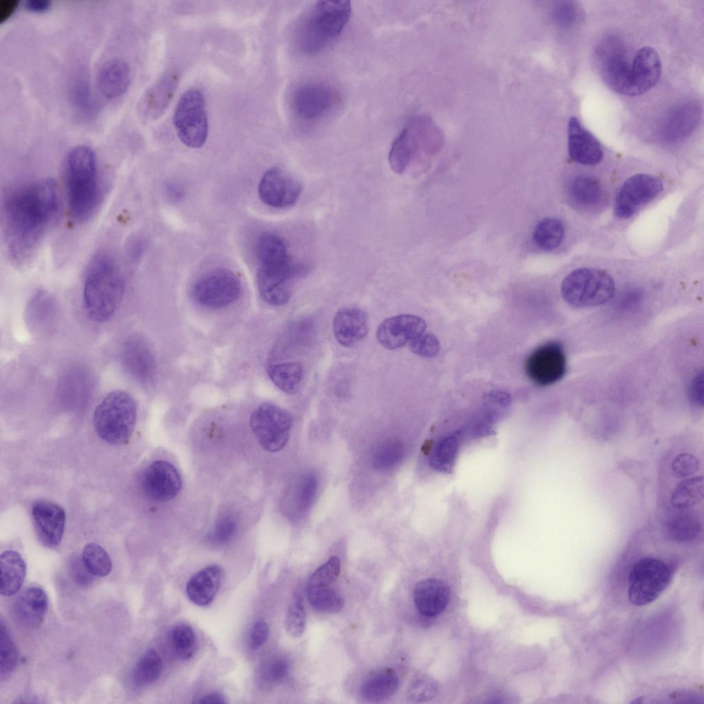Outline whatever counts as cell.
<instances>
[{
	"mask_svg": "<svg viewBox=\"0 0 704 704\" xmlns=\"http://www.w3.org/2000/svg\"><path fill=\"white\" fill-rule=\"evenodd\" d=\"M120 359L126 373L137 382L148 386L156 375V362L153 353L144 339L135 336L122 345Z\"/></svg>",
	"mask_w": 704,
	"mask_h": 704,
	"instance_id": "obj_17",
	"label": "cell"
},
{
	"mask_svg": "<svg viewBox=\"0 0 704 704\" xmlns=\"http://www.w3.org/2000/svg\"><path fill=\"white\" fill-rule=\"evenodd\" d=\"M32 515L40 542L47 548L60 543L65 525V512L60 505L47 500H38L32 508Z\"/></svg>",
	"mask_w": 704,
	"mask_h": 704,
	"instance_id": "obj_20",
	"label": "cell"
},
{
	"mask_svg": "<svg viewBox=\"0 0 704 704\" xmlns=\"http://www.w3.org/2000/svg\"><path fill=\"white\" fill-rule=\"evenodd\" d=\"M1 582L0 593L11 596L21 588L26 575V564L21 556L15 551H6L0 557Z\"/></svg>",
	"mask_w": 704,
	"mask_h": 704,
	"instance_id": "obj_31",
	"label": "cell"
},
{
	"mask_svg": "<svg viewBox=\"0 0 704 704\" xmlns=\"http://www.w3.org/2000/svg\"><path fill=\"white\" fill-rule=\"evenodd\" d=\"M56 182L42 179L21 186L5 199L2 230L5 249L16 267L28 265L54 226L59 212Z\"/></svg>",
	"mask_w": 704,
	"mask_h": 704,
	"instance_id": "obj_1",
	"label": "cell"
},
{
	"mask_svg": "<svg viewBox=\"0 0 704 704\" xmlns=\"http://www.w3.org/2000/svg\"><path fill=\"white\" fill-rule=\"evenodd\" d=\"M268 636L269 628L267 623L263 619L256 621L250 632V639L252 648L256 649L262 646L266 642Z\"/></svg>",
	"mask_w": 704,
	"mask_h": 704,
	"instance_id": "obj_57",
	"label": "cell"
},
{
	"mask_svg": "<svg viewBox=\"0 0 704 704\" xmlns=\"http://www.w3.org/2000/svg\"><path fill=\"white\" fill-rule=\"evenodd\" d=\"M65 181L72 219L78 223L87 221L95 212L100 196L97 158L91 147L78 145L69 151Z\"/></svg>",
	"mask_w": 704,
	"mask_h": 704,
	"instance_id": "obj_3",
	"label": "cell"
},
{
	"mask_svg": "<svg viewBox=\"0 0 704 704\" xmlns=\"http://www.w3.org/2000/svg\"><path fill=\"white\" fill-rule=\"evenodd\" d=\"M47 607L48 598L45 591L38 586H30L16 598L12 612L19 624L33 628L42 623Z\"/></svg>",
	"mask_w": 704,
	"mask_h": 704,
	"instance_id": "obj_26",
	"label": "cell"
},
{
	"mask_svg": "<svg viewBox=\"0 0 704 704\" xmlns=\"http://www.w3.org/2000/svg\"><path fill=\"white\" fill-rule=\"evenodd\" d=\"M0 674L3 677L14 670L18 661L16 647L3 621L0 624Z\"/></svg>",
	"mask_w": 704,
	"mask_h": 704,
	"instance_id": "obj_47",
	"label": "cell"
},
{
	"mask_svg": "<svg viewBox=\"0 0 704 704\" xmlns=\"http://www.w3.org/2000/svg\"><path fill=\"white\" fill-rule=\"evenodd\" d=\"M179 76L170 72L162 76L142 96L138 103V113L144 121H153L166 111L179 83Z\"/></svg>",
	"mask_w": 704,
	"mask_h": 704,
	"instance_id": "obj_21",
	"label": "cell"
},
{
	"mask_svg": "<svg viewBox=\"0 0 704 704\" xmlns=\"http://www.w3.org/2000/svg\"><path fill=\"white\" fill-rule=\"evenodd\" d=\"M18 3L17 0L0 1V23L6 21L12 14Z\"/></svg>",
	"mask_w": 704,
	"mask_h": 704,
	"instance_id": "obj_62",
	"label": "cell"
},
{
	"mask_svg": "<svg viewBox=\"0 0 704 704\" xmlns=\"http://www.w3.org/2000/svg\"><path fill=\"white\" fill-rule=\"evenodd\" d=\"M182 480L176 468L169 462L158 460L144 472L142 487L144 494L157 502H166L179 494Z\"/></svg>",
	"mask_w": 704,
	"mask_h": 704,
	"instance_id": "obj_18",
	"label": "cell"
},
{
	"mask_svg": "<svg viewBox=\"0 0 704 704\" xmlns=\"http://www.w3.org/2000/svg\"><path fill=\"white\" fill-rule=\"evenodd\" d=\"M162 659L154 649L146 650L137 661L132 672V681L136 688L147 686L160 676Z\"/></svg>",
	"mask_w": 704,
	"mask_h": 704,
	"instance_id": "obj_38",
	"label": "cell"
},
{
	"mask_svg": "<svg viewBox=\"0 0 704 704\" xmlns=\"http://www.w3.org/2000/svg\"><path fill=\"white\" fill-rule=\"evenodd\" d=\"M704 395L703 372H698L692 379L688 388V396L690 401L695 405L702 406Z\"/></svg>",
	"mask_w": 704,
	"mask_h": 704,
	"instance_id": "obj_59",
	"label": "cell"
},
{
	"mask_svg": "<svg viewBox=\"0 0 704 704\" xmlns=\"http://www.w3.org/2000/svg\"><path fill=\"white\" fill-rule=\"evenodd\" d=\"M663 188L658 177L646 173L634 175L625 181L615 201V215L621 219L630 218L641 205L654 198Z\"/></svg>",
	"mask_w": 704,
	"mask_h": 704,
	"instance_id": "obj_15",
	"label": "cell"
},
{
	"mask_svg": "<svg viewBox=\"0 0 704 704\" xmlns=\"http://www.w3.org/2000/svg\"><path fill=\"white\" fill-rule=\"evenodd\" d=\"M458 450V441L454 437H448L440 440L434 446L430 457L432 468L441 472H448L452 469Z\"/></svg>",
	"mask_w": 704,
	"mask_h": 704,
	"instance_id": "obj_44",
	"label": "cell"
},
{
	"mask_svg": "<svg viewBox=\"0 0 704 704\" xmlns=\"http://www.w3.org/2000/svg\"><path fill=\"white\" fill-rule=\"evenodd\" d=\"M318 489V481L313 474L300 476L293 485L289 496L292 513L301 516L310 508Z\"/></svg>",
	"mask_w": 704,
	"mask_h": 704,
	"instance_id": "obj_35",
	"label": "cell"
},
{
	"mask_svg": "<svg viewBox=\"0 0 704 704\" xmlns=\"http://www.w3.org/2000/svg\"><path fill=\"white\" fill-rule=\"evenodd\" d=\"M449 597V586L437 579H427L418 582L413 593L417 610L427 617L435 616L443 610Z\"/></svg>",
	"mask_w": 704,
	"mask_h": 704,
	"instance_id": "obj_27",
	"label": "cell"
},
{
	"mask_svg": "<svg viewBox=\"0 0 704 704\" xmlns=\"http://www.w3.org/2000/svg\"><path fill=\"white\" fill-rule=\"evenodd\" d=\"M597 56L604 83L615 92L633 96L630 64L622 41L617 37L605 38L599 45Z\"/></svg>",
	"mask_w": 704,
	"mask_h": 704,
	"instance_id": "obj_13",
	"label": "cell"
},
{
	"mask_svg": "<svg viewBox=\"0 0 704 704\" xmlns=\"http://www.w3.org/2000/svg\"><path fill=\"white\" fill-rule=\"evenodd\" d=\"M255 252L259 265L284 263L291 259L283 240L276 234L268 232L258 238Z\"/></svg>",
	"mask_w": 704,
	"mask_h": 704,
	"instance_id": "obj_36",
	"label": "cell"
},
{
	"mask_svg": "<svg viewBox=\"0 0 704 704\" xmlns=\"http://www.w3.org/2000/svg\"><path fill=\"white\" fill-rule=\"evenodd\" d=\"M302 190L301 184L280 168L267 170L258 184V196L265 205L276 208L293 206Z\"/></svg>",
	"mask_w": 704,
	"mask_h": 704,
	"instance_id": "obj_16",
	"label": "cell"
},
{
	"mask_svg": "<svg viewBox=\"0 0 704 704\" xmlns=\"http://www.w3.org/2000/svg\"><path fill=\"white\" fill-rule=\"evenodd\" d=\"M552 16L554 21L559 26L568 28L577 21L578 8L574 1H558L553 7Z\"/></svg>",
	"mask_w": 704,
	"mask_h": 704,
	"instance_id": "obj_54",
	"label": "cell"
},
{
	"mask_svg": "<svg viewBox=\"0 0 704 704\" xmlns=\"http://www.w3.org/2000/svg\"><path fill=\"white\" fill-rule=\"evenodd\" d=\"M564 235L563 223L557 218L547 217L536 225L532 233V239L540 249L551 251L560 245Z\"/></svg>",
	"mask_w": 704,
	"mask_h": 704,
	"instance_id": "obj_37",
	"label": "cell"
},
{
	"mask_svg": "<svg viewBox=\"0 0 704 704\" xmlns=\"http://www.w3.org/2000/svg\"><path fill=\"white\" fill-rule=\"evenodd\" d=\"M702 476L687 478L674 488L671 496L672 505L678 509H687L697 505L703 499Z\"/></svg>",
	"mask_w": 704,
	"mask_h": 704,
	"instance_id": "obj_40",
	"label": "cell"
},
{
	"mask_svg": "<svg viewBox=\"0 0 704 704\" xmlns=\"http://www.w3.org/2000/svg\"><path fill=\"white\" fill-rule=\"evenodd\" d=\"M223 571L218 564H210L195 573L186 584L188 599L195 604L206 606L215 598L223 580Z\"/></svg>",
	"mask_w": 704,
	"mask_h": 704,
	"instance_id": "obj_25",
	"label": "cell"
},
{
	"mask_svg": "<svg viewBox=\"0 0 704 704\" xmlns=\"http://www.w3.org/2000/svg\"><path fill=\"white\" fill-rule=\"evenodd\" d=\"M419 149L417 120H412L394 140L388 156L391 169L403 173L412 163Z\"/></svg>",
	"mask_w": 704,
	"mask_h": 704,
	"instance_id": "obj_29",
	"label": "cell"
},
{
	"mask_svg": "<svg viewBox=\"0 0 704 704\" xmlns=\"http://www.w3.org/2000/svg\"><path fill=\"white\" fill-rule=\"evenodd\" d=\"M408 345L412 353L426 358L434 356L440 349L438 338L430 333L424 332L411 340Z\"/></svg>",
	"mask_w": 704,
	"mask_h": 704,
	"instance_id": "obj_53",
	"label": "cell"
},
{
	"mask_svg": "<svg viewBox=\"0 0 704 704\" xmlns=\"http://www.w3.org/2000/svg\"><path fill=\"white\" fill-rule=\"evenodd\" d=\"M671 579L668 566L654 558H644L637 562L628 576V599L635 606L646 605L656 600Z\"/></svg>",
	"mask_w": 704,
	"mask_h": 704,
	"instance_id": "obj_8",
	"label": "cell"
},
{
	"mask_svg": "<svg viewBox=\"0 0 704 704\" xmlns=\"http://www.w3.org/2000/svg\"><path fill=\"white\" fill-rule=\"evenodd\" d=\"M351 14L348 1H317L307 7L297 23L295 39L307 55L326 49L340 34Z\"/></svg>",
	"mask_w": 704,
	"mask_h": 704,
	"instance_id": "obj_4",
	"label": "cell"
},
{
	"mask_svg": "<svg viewBox=\"0 0 704 704\" xmlns=\"http://www.w3.org/2000/svg\"><path fill=\"white\" fill-rule=\"evenodd\" d=\"M124 292V281L114 258L98 252L89 263L83 285L84 309L91 320H109L119 307Z\"/></svg>",
	"mask_w": 704,
	"mask_h": 704,
	"instance_id": "obj_2",
	"label": "cell"
},
{
	"mask_svg": "<svg viewBox=\"0 0 704 704\" xmlns=\"http://www.w3.org/2000/svg\"><path fill=\"white\" fill-rule=\"evenodd\" d=\"M661 63L657 51L650 46L639 49L630 64V78L633 96L642 94L658 82Z\"/></svg>",
	"mask_w": 704,
	"mask_h": 704,
	"instance_id": "obj_24",
	"label": "cell"
},
{
	"mask_svg": "<svg viewBox=\"0 0 704 704\" xmlns=\"http://www.w3.org/2000/svg\"><path fill=\"white\" fill-rule=\"evenodd\" d=\"M81 558L87 570L95 577H105L112 570L109 556L96 543L87 544L82 549Z\"/></svg>",
	"mask_w": 704,
	"mask_h": 704,
	"instance_id": "obj_42",
	"label": "cell"
},
{
	"mask_svg": "<svg viewBox=\"0 0 704 704\" xmlns=\"http://www.w3.org/2000/svg\"><path fill=\"white\" fill-rule=\"evenodd\" d=\"M340 97L331 85L318 81L300 84L294 91L292 107L305 122H317L328 116L338 104Z\"/></svg>",
	"mask_w": 704,
	"mask_h": 704,
	"instance_id": "obj_10",
	"label": "cell"
},
{
	"mask_svg": "<svg viewBox=\"0 0 704 704\" xmlns=\"http://www.w3.org/2000/svg\"><path fill=\"white\" fill-rule=\"evenodd\" d=\"M289 670V663L284 658H278L274 660L267 669L269 679L274 682L282 681L287 674Z\"/></svg>",
	"mask_w": 704,
	"mask_h": 704,
	"instance_id": "obj_60",
	"label": "cell"
},
{
	"mask_svg": "<svg viewBox=\"0 0 704 704\" xmlns=\"http://www.w3.org/2000/svg\"><path fill=\"white\" fill-rule=\"evenodd\" d=\"M404 456L402 444L395 440L382 443L372 455V465L377 470H389L395 468Z\"/></svg>",
	"mask_w": 704,
	"mask_h": 704,
	"instance_id": "obj_43",
	"label": "cell"
},
{
	"mask_svg": "<svg viewBox=\"0 0 704 704\" xmlns=\"http://www.w3.org/2000/svg\"><path fill=\"white\" fill-rule=\"evenodd\" d=\"M131 69L126 61L113 58L100 67L97 83L102 95L107 99H115L122 96L131 82Z\"/></svg>",
	"mask_w": 704,
	"mask_h": 704,
	"instance_id": "obj_28",
	"label": "cell"
},
{
	"mask_svg": "<svg viewBox=\"0 0 704 704\" xmlns=\"http://www.w3.org/2000/svg\"><path fill=\"white\" fill-rule=\"evenodd\" d=\"M525 369L529 378L537 385L545 386L557 382L566 370L562 345L551 341L538 346L527 357Z\"/></svg>",
	"mask_w": 704,
	"mask_h": 704,
	"instance_id": "obj_14",
	"label": "cell"
},
{
	"mask_svg": "<svg viewBox=\"0 0 704 704\" xmlns=\"http://www.w3.org/2000/svg\"><path fill=\"white\" fill-rule=\"evenodd\" d=\"M568 150L571 159L581 164H597L603 157L599 141L575 117H571L568 123Z\"/></svg>",
	"mask_w": 704,
	"mask_h": 704,
	"instance_id": "obj_23",
	"label": "cell"
},
{
	"mask_svg": "<svg viewBox=\"0 0 704 704\" xmlns=\"http://www.w3.org/2000/svg\"><path fill=\"white\" fill-rule=\"evenodd\" d=\"M426 322L411 314H401L385 319L378 326L376 338L385 349H399L424 333Z\"/></svg>",
	"mask_w": 704,
	"mask_h": 704,
	"instance_id": "obj_19",
	"label": "cell"
},
{
	"mask_svg": "<svg viewBox=\"0 0 704 704\" xmlns=\"http://www.w3.org/2000/svg\"><path fill=\"white\" fill-rule=\"evenodd\" d=\"M700 116L698 107L694 103H685L676 108L665 120L663 134L669 140L686 136L697 124Z\"/></svg>",
	"mask_w": 704,
	"mask_h": 704,
	"instance_id": "obj_32",
	"label": "cell"
},
{
	"mask_svg": "<svg viewBox=\"0 0 704 704\" xmlns=\"http://www.w3.org/2000/svg\"><path fill=\"white\" fill-rule=\"evenodd\" d=\"M241 291L238 276L228 269L219 268L206 274L196 282L192 296L202 306L221 309L236 301Z\"/></svg>",
	"mask_w": 704,
	"mask_h": 704,
	"instance_id": "obj_11",
	"label": "cell"
},
{
	"mask_svg": "<svg viewBox=\"0 0 704 704\" xmlns=\"http://www.w3.org/2000/svg\"><path fill=\"white\" fill-rule=\"evenodd\" d=\"M250 425L262 448L275 452L281 450L289 438L292 417L281 407L264 403L252 412Z\"/></svg>",
	"mask_w": 704,
	"mask_h": 704,
	"instance_id": "obj_9",
	"label": "cell"
},
{
	"mask_svg": "<svg viewBox=\"0 0 704 704\" xmlns=\"http://www.w3.org/2000/svg\"><path fill=\"white\" fill-rule=\"evenodd\" d=\"M237 523L231 515H224L215 522L208 536V541L214 545L227 543L235 534Z\"/></svg>",
	"mask_w": 704,
	"mask_h": 704,
	"instance_id": "obj_51",
	"label": "cell"
},
{
	"mask_svg": "<svg viewBox=\"0 0 704 704\" xmlns=\"http://www.w3.org/2000/svg\"><path fill=\"white\" fill-rule=\"evenodd\" d=\"M197 703H204V704H206V703H210V704H211V703H215V704L219 703V704H223V703H226V699H225L224 696L222 694H221L220 693L215 692V693H211V694H206V695L204 696L203 697L200 698L199 699V701H197Z\"/></svg>",
	"mask_w": 704,
	"mask_h": 704,
	"instance_id": "obj_64",
	"label": "cell"
},
{
	"mask_svg": "<svg viewBox=\"0 0 704 704\" xmlns=\"http://www.w3.org/2000/svg\"><path fill=\"white\" fill-rule=\"evenodd\" d=\"M69 573L74 582L80 586H88L94 581L93 575L86 568L82 558L74 557L69 564Z\"/></svg>",
	"mask_w": 704,
	"mask_h": 704,
	"instance_id": "obj_56",
	"label": "cell"
},
{
	"mask_svg": "<svg viewBox=\"0 0 704 704\" xmlns=\"http://www.w3.org/2000/svg\"><path fill=\"white\" fill-rule=\"evenodd\" d=\"M165 195L172 202H178L183 199L185 190L184 187L177 182H170L164 186Z\"/></svg>",
	"mask_w": 704,
	"mask_h": 704,
	"instance_id": "obj_61",
	"label": "cell"
},
{
	"mask_svg": "<svg viewBox=\"0 0 704 704\" xmlns=\"http://www.w3.org/2000/svg\"><path fill=\"white\" fill-rule=\"evenodd\" d=\"M399 685V678L393 670L381 669L374 671L364 679L360 692L364 700L378 702L395 694Z\"/></svg>",
	"mask_w": 704,
	"mask_h": 704,
	"instance_id": "obj_30",
	"label": "cell"
},
{
	"mask_svg": "<svg viewBox=\"0 0 704 704\" xmlns=\"http://www.w3.org/2000/svg\"><path fill=\"white\" fill-rule=\"evenodd\" d=\"M137 405L133 397L122 390L109 392L97 406L94 424L98 437L112 445L125 443L134 430Z\"/></svg>",
	"mask_w": 704,
	"mask_h": 704,
	"instance_id": "obj_5",
	"label": "cell"
},
{
	"mask_svg": "<svg viewBox=\"0 0 704 704\" xmlns=\"http://www.w3.org/2000/svg\"><path fill=\"white\" fill-rule=\"evenodd\" d=\"M170 639L179 657L186 659L193 654L196 637L193 629L189 625L179 624L175 626L170 632Z\"/></svg>",
	"mask_w": 704,
	"mask_h": 704,
	"instance_id": "obj_45",
	"label": "cell"
},
{
	"mask_svg": "<svg viewBox=\"0 0 704 704\" xmlns=\"http://www.w3.org/2000/svg\"><path fill=\"white\" fill-rule=\"evenodd\" d=\"M340 571V562L337 556H333L318 568L309 577L307 588L327 586L338 578Z\"/></svg>",
	"mask_w": 704,
	"mask_h": 704,
	"instance_id": "obj_50",
	"label": "cell"
},
{
	"mask_svg": "<svg viewBox=\"0 0 704 704\" xmlns=\"http://www.w3.org/2000/svg\"><path fill=\"white\" fill-rule=\"evenodd\" d=\"M307 272L305 267L289 260L258 266L256 283L263 300L273 306L284 305L292 295L291 281Z\"/></svg>",
	"mask_w": 704,
	"mask_h": 704,
	"instance_id": "obj_12",
	"label": "cell"
},
{
	"mask_svg": "<svg viewBox=\"0 0 704 704\" xmlns=\"http://www.w3.org/2000/svg\"><path fill=\"white\" fill-rule=\"evenodd\" d=\"M287 632L292 637H299L306 626V615L303 604L298 596L292 599L284 620Z\"/></svg>",
	"mask_w": 704,
	"mask_h": 704,
	"instance_id": "obj_48",
	"label": "cell"
},
{
	"mask_svg": "<svg viewBox=\"0 0 704 704\" xmlns=\"http://www.w3.org/2000/svg\"><path fill=\"white\" fill-rule=\"evenodd\" d=\"M173 124L179 139L186 146L197 148L205 144L208 120L205 96L199 89L184 93L175 107Z\"/></svg>",
	"mask_w": 704,
	"mask_h": 704,
	"instance_id": "obj_7",
	"label": "cell"
},
{
	"mask_svg": "<svg viewBox=\"0 0 704 704\" xmlns=\"http://www.w3.org/2000/svg\"><path fill=\"white\" fill-rule=\"evenodd\" d=\"M267 373L273 384L283 392L294 395L298 391L303 375L300 363L288 362L271 364L267 366Z\"/></svg>",
	"mask_w": 704,
	"mask_h": 704,
	"instance_id": "obj_34",
	"label": "cell"
},
{
	"mask_svg": "<svg viewBox=\"0 0 704 704\" xmlns=\"http://www.w3.org/2000/svg\"><path fill=\"white\" fill-rule=\"evenodd\" d=\"M307 598L314 609L326 613L339 612L344 603L340 593L329 586L307 588Z\"/></svg>",
	"mask_w": 704,
	"mask_h": 704,
	"instance_id": "obj_41",
	"label": "cell"
},
{
	"mask_svg": "<svg viewBox=\"0 0 704 704\" xmlns=\"http://www.w3.org/2000/svg\"><path fill=\"white\" fill-rule=\"evenodd\" d=\"M332 327L334 337L340 345L344 347L353 346L367 335V314L356 307H342L336 313Z\"/></svg>",
	"mask_w": 704,
	"mask_h": 704,
	"instance_id": "obj_22",
	"label": "cell"
},
{
	"mask_svg": "<svg viewBox=\"0 0 704 704\" xmlns=\"http://www.w3.org/2000/svg\"><path fill=\"white\" fill-rule=\"evenodd\" d=\"M571 200L580 206L589 207L598 204L603 197V188L600 181L593 175H579L575 177L569 186Z\"/></svg>",
	"mask_w": 704,
	"mask_h": 704,
	"instance_id": "obj_33",
	"label": "cell"
},
{
	"mask_svg": "<svg viewBox=\"0 0 704 704\" xmlns=\"http://www.w3.org/2000/svg\"><path fill=\"white\" fill-rule=\"evenodd\" d=\"M51 5L49 0H29L25 1V8L32 12H41L47 10Z\"/></svg>",
	"mask_w": 704,
	"mask_h": 704,
	"instance_id": "obj_63",
	"label": "cell"
},
{
	"mask_svg": "<svg viewBox=\"0 0 704 704\" xmlns=\"http://www.w3.org/2000/svg\"><path fill=\"white\" fill-rule=\"evenodd\" d=\"M144 240L138 236H133L129 239L125 245V252L128 259L136 263L142 258L145 250Z\"/></svg>",
	"mask_w": 704,
	"mask_h": 704,
	"instance_id": "obj_58",
	"label": "cell"
},
{
	"mask_svg": "<svg viewBox=\"0 0 704 704\" xmlns=\"http://www.w3.org/2000/svg\"><path fill=\"white\" fill-rule=\"evenodd\" d=\"M699 461L693 454L681 453L675 456L672 463V471L674 476L685 478L695 474L699 469Z\"/></svg>",
	"mask_w": 704,
	"mask_h": 704,
	"instance_id": "obj_55",
	"label": "cell"
},
{
	"mask_svg": "<svg viewBox=\"0 0 704 704\" xmlns=\"http://www.w3.org/2000/svg\"><path fill=\"white\" fill-rule=\"evenodd\" d=\"M70 98L74 107L87 116H92L95 111V102L87 83L82 78H75L70 85Z\"/></svg>",
	"mask_w": 704,
	"mask_h": 704,
	"instance_id": "obj_46",
	"label": "cell"
},
{
	"mask_svg": "<svg viewBox=\"0 0 704 704\" xmlns=\"http://www.w3.org/2000/svg\"><path fill=\"white\" fill-rule=\"evenodd\" d=\"M87 380L83 373H69L62 381L60 395L63 399H85L88 388Z\"/></svg>",
	"mask_w": 704,
	"mask_h": 704,
	"instance_id": "obj_49",
	"label": "cell"
},
{
	"mask_svg": "<svg viewBox=\"0 0 704 704\" xmlns=\"http://www.w3.org/2000/svg\"><path fill=\"white\" fill-rule=\"evenodd\" d=\"M437 691L435 681L429 677L421 676L412 681L407 689L406 695L408 700L421 703L432 699Z\"/></svg>",
	"mask_w": 704,
	"mask_h": 704,
	"instance_id": "obj_52",
	"label": "cell"
},
{
	"mask_svg": "<svg viewBox=\"0 0 704 704\" xmlns=\"http://www.w3.org/2000/svg\"><path fill=\"white\" fill-rule=\"evenodd\" d=\"M668 521L666 531L672 540L687 541L693 539L700 531L701 524L698 516L693 513L680 509Z\"/></svg>",
	"mask_w": 704,
	"mask_h": 704,
	"instance_id": "obj_39",
	"label": "cell"
},
{
	"mask_svg": "<svg viewBox=\"0 0 704 704\" xmlns=\"http://www.w3.org/2000/svg\"><path fill=\"white\" fill-rule=\"evenodd\" d=\"M564 300L574 307H593L605 304L615 294V283L604 270L582 267L569 273L561 285Z\"/></svg>",
	"mask_w": 704,
	"mask_h": 704,
	"instance_id": "obj_6",
	"label": "cell"
}]
</instances>
